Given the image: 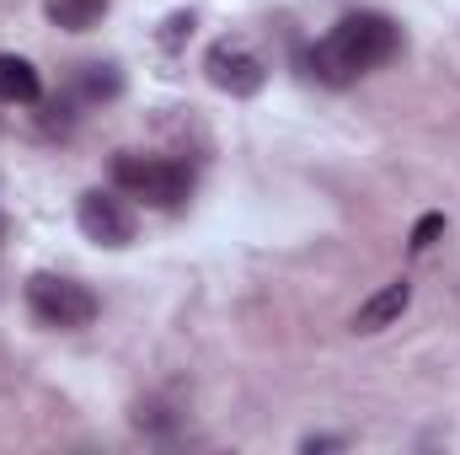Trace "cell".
<instances>
[{"label":"cell","instance_id":"1","mask_svg":"<svg viewBox=\"0 0 460 455\" xmlns=\"http://www.w3.org/2000/svg\"><path fill=\"white\" fill-rule=\"evenodd\" d=\"M402 49V27L380 11H353L343 16L316 49H305V76H316L322 86H348L358 81L364 70L385 65L391 54Z\"/></svg>","mask_w":460,"mask_h":455},{"label":"cell","instance_id":"2","mask_svg":"<svg viewBox=\"0 0 460 455\" xmlns=\"http://www.w3.org/2000/svg\"><path fill=\"white\" fill-rule=\"evenodd\" d=\"M113 183H118V193H128V199H139L150 210H177L188 199V188H193L188 166L161 161V156H134V150H118L113 156Z\"/></svg>","mask_w":460,"mask_h":455},{"label":"cell","instance_id":"3","mask_svg":"<svg viewBox=\"0 0 460 455\" xmlns=\"http://www.w3.org/2000/svg\"><path fill=\"white\" fill-rule=\"evenodd\" d=\"M27 306L43 327H65V333L97 322V295L81 279H65V273H32L27 279Z\"/></svg>","mask_w":460,"mask_h":455},{"label":"cell","instance_id":"4","mask_svg":"<svg viewBox=\"0 0 460 455\" xmlns=\"http://www.w3.org/2000/svg\"><path fill=\"white\" fill-rule=\"evenodd\" d=\"M204 70H209V81L220 92H230V97H257L268 86V65H262V54L246 38H220L204 54Z\"/></svg>","mask_w":460,"mask_h":455},{"label":"cell","instance_id":"5","mask_svg":"<svg viewBox=\"0 0 460 455\" xmlns=\"http://www.w3.org/2000/svg\"><path fill=\"white\" fill-rule=\"evenodd\" d=\"M75 220L86 230V241H97V246H128V241H134V210H128L118 193H102V188L81 193Z\"/></svg>","mask_w":460,"mask_h":455},{"label":"cell","instance_id":"6","mask_svg":"<svg viewBox=\"0 0 460 455\" xmlns=\"http://www.w3.org/2000/svg\"><path fill=\"white\" fill-rule=\"evenodd\" d=\"M407 306H412V284H407V279H391V284H380V290L353 311V333H380V327H391Z\"/></svg>","mask_w":460,"mask_h":455},{"label":"cell","instance_id":"7","mask_svg":"<svg viewBox=\"0 0 460 455\" xmlns=\"http://www.w3.org/2000/svg\"><path fill=\"white\" fill-rule=\"evenodd\" d=\"M38 97H43V81H38V70H32L22 54H0V103L32 108Z\"/></svg>","mask_w":460,"mask_h":455},{"label":"cell","instance_id":"8","mask_svg":"<svg viewBox=\"0 0 460 455\" xmlns=\"http://www.w3.org/2000/svg\"><path fill=\"white\" fill-rule=\"evenodd\" d=\"M102 11H108V0H43V16L65 32H92L102 22Z\"/></svg>","mask_w":460,"mask_h":455},{"label":"cell","instance_id":"9","mask_svg":"<svg viewBox=\"0 0 460 455\" xmlns=\"http://www.w3.org/2000/svg\"><path fill=\"white\" fill-rule=\"evenodd\" d=\"M81 92H86L92 103L118 97V92H123V76H118V65H86V70H81Z\"/></svg>","mask_w":460,"mask_h":455},{"label":"cell","instance_id":"10","mask_svg":"<svg viewBox=\"0 0 460 455\" xmlns=\"http://www.w3.org/2000/svg\"><path fill=\"white\" fill-rule=\"evenodd\" d=\"M439 236H445V215H423V220L412 226V241H407V246H412V252H429Z\"/></svg>","mask_w":460,"mask_h":455},{"label":"cell","instance_id":"11","mask_svg":"<svg viewBox=\"0 0 460 455\" xmlns=\"http://www.w3.org/2000/svg\"><path fill=\"white\" fill-rule=\"evenodd\" d=\"M332 445H343V440H327V434H311V440H305L300 451H332Z\"/></svg>","mask_w":460,"mask_h":455}]
</instances>
